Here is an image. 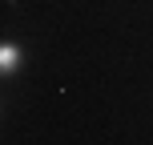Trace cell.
Listing matches in <instances>:
<instances>
[{
	"instance_id": "6da1fadb",
	"label": "cell",
	"mask_w": 153,
	"mask_h": 145,
	"mask_svg": "<svg viewBox=\"0 0 153 145\" xmlns=\"http://www.w3.org/2000/svg\"><path fill=\"white\" fill-rule=\"evenodd\" d=\"M20 61H24V53L16 45H0V69H4V77H12L20 69Z\"/></svg>"
}]
</instances>
